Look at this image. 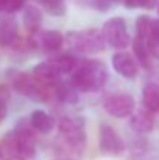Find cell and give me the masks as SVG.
I'll return each instance as SVG.
<instances>
[{
    "label": "cell",
    "instance_id": "cell-11",
    "mask_svg": "<svg viewBox=\"0 0 159 160\" xmlns=\"http://www.w3.org/2000/svg\"><path fill=\"white\" fill-rule=\"evenodd\" d=\"M111 65L114 70L126 79H135L138 75V63L131 53L117 52L113 55Z\"/></svg>",
    "mask_w": 159,
    "mask_h": 160
},
{
    "label": "cell",
    "instance_id": "cell-14",
    "mask_svg": "<svg viewBox=\"0 0 159 160\" xmlns=\"http://www.w3.org/2000/svg\"><path fill=\"white\" fill-rule=\"evenodd\" d=\"M33 76L45 87H55L61 82L62 76L55 70V68L48 61L41 62L33 69Z\"/></svg>",
    "mask_w": 159,
    "mask_h": 160
},
{
    "label": "cell",
    "instance_id": "cell-20",
    "mask_svg": "<svg viewBox=\"0 0 159 160\" xmlns=\"http://www.w3.org/2000/svg\"><path fill=\"white\" fill-rule=\"evenodd\" d=\"M132 52H134L135 61H137L138 65H141L144 69H151L152 58L149 55L148 49H146L145 42L141 38H138V37H135L134 41H132Z\"/></svg>",
    "mask_w": 159,
    "mask_h": 160
},
{
    "label": "cell",
    "instance_id": "cell-8",
    "mask_svg": "<svg viewBox=\"0 0 159 160\" xmlns=\"http://www.w3.org/2000/svg\"><path fill=\"white\" fill-rule=\"evenodd\" d=\"M104 110L114 118H127L135 111L134 97L128 93H115L107 96L103 102Z\"/></svg>",
    "mask_w": 159,
    "mask_h": 160
},
{
    "label": "cell",
    "instance_id": "cell-3",
    "mask_svg": "<svg viewBox=\"0 0 159 160\" xmlns=\"http://www.w3.org/2000/svg\"><path fill=\"white\" fill-rule=\"evenodd\" d=\"M66 42L70 51L76 53H83V55L99 53L106 48V42L101 35V31L96 30V28L70 31L66 35Z\"/></svg>",
    "mask_w": 159,
    "mask_h": 160
},
{
    "label": "cell",
    "instance_id": "cell-29",
    "mask_svg": "<svg viewBox=\"0 0 159 160\" xmlns=\"http://www.w3.org/2000/svg\"><path fill=\"white\" fill-rule=\"evenodd\" d=\"M156 28H158V32H159V20H156Z\"/></svg>",
    "mask_w": 159,
    "mask_h": 160
},
{
    "label": "cell",
    "instance_id": "cell-25",
    "mask_svg": "<svg viewBox=\"0 0 159 160\" xmlns=\"http://www.w3.org/2000/svg\"><path fill=\"white\" fill-rule=\"evenodd\" d=\"M123 0H92V6L96 8L97 11H101V13H107L111 8L117 7Z\"/></svg>",
    "mask_w": 159,
    "mask_h": 160
},
{
    "label": "cell",
    "instance_id": "cell-17",
    "mask_svg": "<svg viewBox=\"0 0 159 160\" xmlns=\"http://www.w3.org/2000/svg\"><path fill=\"white\" fill-rule=\"evenodd\" d=\"M48 62L55 68V70L61 76L73 72L75 68H76V65H78L76 58L73 55H70V53H56L55 56H52V58L48 59Z\"/></svg>",
    "mask_w": 159,
    "mask_h": 160
},
{
    "label": "cell",
    "instance_id": "cell-2",
    "mask_svg": "<svg viewBox=\"0 0 159 160\" xmlns=\"http://www.w3.org/2000/svg\"><path fill=\"white\" fill-rule=\"evenodd\" d=\"M61 139L66 149L75 155H82L86 149V122L78 115H64L58 121Z\"/></svg>",
    "mask_w": 159,
    "mask_h": 160
},
{
    "label": "cell",
    "instance_id": "cell-7",
    "mask_svg": "<svg viewBox=\"0 0 159 160\" xmlns=\"http://www.w3.org/2000/svg\"><path fill=\"white\" fill-rule=\"evenodd\" d=\"M99 149L106 156H120L126 152V142L113 127L101 124L99 128Z\"/></svg>",
    "mask_w": 159,
    "mask_h": 160
},
{
    "label": "cell",
    "instance_id": "cell-27",
    "mask_svg": "<svg viewBox=\"0 0 159 160\" xmlns=\"http://www.w3.org/2000/svg\"><path fill=\"white\" fill-rule=\"evenodd\" d=\"M123 3L127 8H137L141 6V0H123Z\"/></svg>",
    "mask_w": 159,
    "mask_h": 160
},
{
    "label": "cell",
    "instance_id": "cell-19",
    "mask_svg": "<svg viewBox=\"0 0 159 160\" xmlns=\"http://www.w3.org/2000/svg\"><path fill=\"white\" fill-rule=\"evenodd\" d=\"M55 97L64 104H76L79 101V91L70 82H59L55 86Z\"/></svg>",
    "mask_w": 159,
    "mask_h": 160
},
{
    "label": "cell",
    "instance_id": "cell-21",
    "mask_svg": "<svg viewBox=\"0 0 159 160\" xmlns=\"http://www.w3.org/2000/svg\"><path fill=\"white\" fill-rule=\"evenodd\" d=\"M38 2L45 8L47 13L54 17L65 16V13H66V3H65V0H38Z\"/></svg>",
    "mask_w": 159,
    "mask_h": 160
},
{
    "label": "cell",
    "instance_id": "cell-30",
    "mask_svg": "<svg viewBox=\"0 0 159 160\" xmlns=\"http://www.w3.org/2000/svg\"><path fill=\"white\" fill-rule=\"evenodd\" d=\"M11 160H23V159H20V158H17V159H11Z\"/></svg>",
    "mask_w": 159,
    "mask_h": 160
},
{
    "label": "cell",
    "instance_id": "cell-18",
    "mask_svg": "<svg viewBox=\"0 0 159 160\" xmlns=\"http://www.w3.org/2000/svg\"><path fill=\"white\" fill-rule=\"evenodd\" d=\"M142 102L144 108L149 112H159V84L148 83L142 88Z\"/></svg>",
    "mask_w": 159,
    "mask_h": 160
},
{
    "label": "cell",
    "instance_id": "cell-26",
    "mask_svg": "<svg viewBox=\"0 0 159 160\" xmlns=\"http://www.w3.org/2000/svg\"><path fill=\"white\" fill-rule=\"evenodd\" d=\"M158 0H141V8H145V10H152V8H155V6H156Z\"/></svg>",
    "mask_w": 159,
    "mask_h": 160
},
{
    "label": "cell",
    "instance_id": "cell-13",
    "mask_svg": "<svg viewBox=\"0 0 159 160\" xmlns=\"http://www.w3.org/2000/svg\"><path fill=\"white\" fill-rule=\"evenodd\" d=\"M130 127L135 133L140 135H146L154 131L155 127V118L154 114L149 112L145 108H141L137 112H134L130 119Z\"/></svg>",
    "mask_w": 159,
    "mask_h": 160
},
{
    "label": "cell",
    "instance_id": "cell-9",
    "mask_svg": "<svg viewBox=\"0 0 159 160\" xmlns=\"http://www.w3.org/2000/svg\"><path fill=\"white\" fill-rule=\"evenodd\" d=\"M65 42V38L59 31L56 30H47V31H38L37 34L30 37L28 45L35 49H41L44 52L56 53L62 48Z\"/></svg>",
    "mask_w": 159,
    "mask_h": 160
},
{
    "label": "cell",
    "instance_id": "cell-28",
    "mask_svg": "<svg viewBox=\"0 0 159 160\" xmlns=\"http://www.w3.org/2000/svg\"><path fill=\"white\" fill-rule=\"evenodd\" d=\"M56 160H78V159H73V158H69V156H61V158H58Z\"/></svg>",
    "mask_w": 159,
    "mask_h": 160
},
{
    "label": "cell",
    "instance_id": "cell-23",
    "mask_svg": "<svg viewBox=\"0 0 159 160\" xmlns=\"http://www.w3.org/2000/svg\"><path fill=\"white\" fill-rule=\"evenodd\" d=\"M8 104H10V88L3 84L0 86V122L4 121L7 117Z\"/></svg>",
    "mask_w": 159,
    "mask_h": 160
},
{
    "label": "cell",
    "instance_id": "cell-6",
    "mask_svg": "<svg viewBox=\"0 0 159 160\" xmlns=\"http://www.w3.org/2000/svg\"><path fill=\"white\" fill-rule=\"evenodd\" d=\"M101 35L104 38V42L114 49H124L131 42L127 30V22L123 17H113L107 20L103 25Z\"/></svg>",
    "mask_w": 159,
    "mask_h": 160
},
{
    "label": "cell",
    "instance_id": "cell-24",
    "mask_svg": "<svg viewBox=\"0 0 159 160\" xmlns=\"http://www.w3.org/2000/svg\"><path fill=\"white\" fill-rule=\"evenodd\" d=\"M27 0H2V11L8 14H13L16 11H18L20 8H23L25 6Z\"/></svg>",
    "mask_w": 159,
    "mask_h": 160
},
{
    "label": "cell",
    "instance_id": "cell-16",
    "mask_svg": "<svg viewBox=\"0 0 159 160\" xmlns=\"http://www.w3.org/2000/svg\"><path fill=\"white\" fill-rule=\"evenodd\" d=\"M23 20H24L25 30L30 32V35H34V34L38 32L39 27H41L42 11L34 4H25L24 6V14H23Z\"/></svg>",
    "mask_w": 159,
    "mask_h": 160
},
{
    "label": "cell",
    "instance_id": "cell-4",
    "mask_svg": "<svg viewBox=\"0 0 159 160\" xmlns=\"http://www.w3.org/2000/svg\"><path fill=\"white\" fill-rule=\"evenodd\" d=\"M10 84L14 91L37 102H47L49 98V87H45L34 76L23 72H13Z\"/></svg>",
    "mask_w": 159,
    "mask_h": 160
},
{
    "label": "cell",
    "instance_id": "cell-5",
    "mask_svg": "<svg viewBox=\"0 0 159 160\" xmlns=\"http://www.w3.org/2000/svg\"><path fill=\"white\" fill-rule=\"evenodd\" d=\"M13 132L16 136L18 158L23 160H33L37 155V132L33 129L30 121L27 118L18 119Z\"/></svg>",
    "mask_w": 159,
    "mask_h": 160
},
{
    "label": "cell",
    "instance_id": "cell-10",
    "mask_svg": "<svg viewBox=\"0 0 159 160\" xmlns=\"http://www.w3.org/2000/svg\"><path fill=\"white\" fill-rule=\"evenodd\" d=\"M23 39L20 37L18 24L10 16L0 17V45L4 48H20Z\"/></svg>",
    "mask_w": 159,
    "mask_h": 160
},
{
    "label": "cell",
    "instance_id": "cell-1",
    "mask_svg": "<svg viewBox=\"0 0 159 160\" xmlns=\"http://www.w3.org/2000/svg\"><path fill=\"white\" fill-rule=\"evenodd\" d=\"M109 70L103 62L97 59H87L76 65L70 83L80 93H96L106 86Z\"/></svg>",
    "mask_w": 159,
    "mask_h": 160
},
{
    "label": "cell",
    "instance_id": "cell-22",
    "mask_svg": "<svg viewBox=\"0 0 159 160\" xmlns=\"http://www.w3.org/2000/svg\"><path fill=\"white\" fill-rule=\"evenodd\" d=\"M146 45V49H148L149 55L151 58L159 59V32H158V28L155 27L154 32L149 34L145 39H142Z\"/></svg>",
    "mask_w": 159,
    "mask_h": 160
},
{
    "label": "cell",
    "instance_id": "cell-12",
    "mask_svg": "<svg viewBox=\"0 0 159 160\" xmlns=\"http://www.w3.org/2000/svg\"><path fill=\"white\" fill-rule=\"evenodd\" d=\"M130 160H159V149L146 139H137L128 149Z\"/></svg>",
    "mask_w": 159,
    "mask_h": 160
},
{
    "label": "cell",
    "instance_id": "cell-31",
    "mask_svg": "<svg viewBox=\"0 0 159 160\" xmlns=\"http://www.w3.org/2000/svg\"><path fill=\"white\" fill-rule=\"evenodd\" d=\"M158 11H159V8H158Z\"/></svg>",
    "mask_w": 159,
    "mask_h": 160
},
{
    "label": "cell",
    "instance_id": "cell-15",
    "mask_svg": "<svg viewBox=\"0 0 159 160\" xmlns=\"http://www.w3.org/2000/svg\"><path fill=\"white\" fill-rule=\"evenodd\" d=\"M28 121H30L33 129L37 133H41V135H48V133H51L56 125L55 118H54L52 115H49L48 112L41 111V110H37V111H34V112H31Z\"/></svg>",
    "mask_w": 159,
    "mask_h": 160
}]
</instances>
